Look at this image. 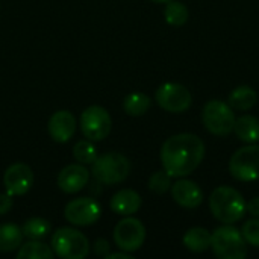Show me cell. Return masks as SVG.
<instances>
[{
	"label": "cell",
	"mask_w": 259,
	"mask_h": 259,
	"mask_svg": "<svg viewBox=\"0 0 259 259\" xmlns=\"http://www.w3.org/2000/svg\"><path fill=\"white\" fill-rule=\"evenodd\" d=\"M205 158V143L194 134L170 137L161 147V164L171 178H185L197 170Z\"/></svg>",
	"instance_id": "6da1fadb"
},
{
	"label": "cell",
	"mask_w": 259,
	"mask_h": 259,
	"mask_svg": "<svg viewBox=\"0 0 259 259\" xmlns=\"http://www.w3.org/2000/svg\"><path fill=\"white\" fill-rule=\"evenodd\" d=\"M209 209L212 215L223 225H232L240 222L247 209L246 200L240 191L232 187H217L209 197Z\"/></svg>",
	"instance_id": "7a4b0ae2"
},
{
	"label": "cell",
	"mask_w": 259,
	"mask_h": 259,
	"mask_svg": "<svg viewBox=\"0 0 259 259\" xmlns=\"http://www.w3.org/2000/svg\"><path fill=\"white\" fill-rule=\"evenodd\" d=\"M131 173L129 159L118 152H108L96 158L91 164V175L100 184L115 185L127 179Z\"/></svg>",
	"instance_id": "3957f363"
},
{
	"label": "cell",
	"mask_w": 259,
	"mask_h": 259,
	"mask_svg": "<svg viewBox=\"0 0 259 259\" xmlns=\"http://www.w3.org/2000/svg\"><path fill=\"white\" fill-rule=\"evenodd\" d=\"M212 252L220 259H244L247 255V243L235 226L223 225L212 234Z\"/></svg>",
	"instance_id": "277c9868"
},
{
	"label": "cell",
	"mask_w": 259,
	"mask_h": 259,
	"mask_svg": "<svg viewBox=\"0 0 259 259\" xmlns=\"http://www.w3.org/2000/svg\"><path fill=\"white\" fill-rule=\"evenodd\" d=\"M52 250L64 259H83L90 253L87 237L74 228H61L52 237Z\"/></svg>",
	"instance_id": "5b68a950"
},
{
	"label": "cell",
	"mask_w": 259,
	"mask_h": 259,
	"mask_svg": "<svg viewBox=\"0 0 259 259\" xmlns=\"http://www.w3.org/2000/svg\"><path fill=\"white\" fill-rule=\"evenodd\" d=\"M202 120L208 132L217 137L229 135L235 126V114L229 103L222 100H209L202 112Z\"/></svg>",
	"instance_id": "8992f818"
},
{
	"label": "cell",
	"mask_w": 259,
	"mask_h": 259,
	"mask_svg": "<svg viewBox=\"0 0 259 259\" xmlns=\"http://www.w3.org/2000/svg\"><path fill=\"white\" fill-rule=\"evenodd\" d=\"M229 173L241 182L259 179V144L253 143L238 149L229 161Z\"/></svg>",
	"instance_id": "52a82bcc"
},
{
	"label": "cell",
	"mask_w": 259,
	"mask_h": 259,
	"mask_svg": "<svg viewBox=\"0 0 259 259\" xmlns=\"http://www.w3.org/2000/svg\"><path fill=\"white\" fill-rule=\"evenodd\" d=\"M112 127V120L109 112L103 106H88L80 115V131L85 138L91 141L105 140Z\"/></svg>",
	"instance_id": "ba28073f"
},
{
	"label": "cell",
	"mask_w": 259,
	"mask_h": 259,
	"mask_svg": "<svg viewBox=\"0 0 259 259\" xmlns=\"http://www.w3.org/2000/svg\"><path fill=\"white\" fill-rule=\"evenodd\" d=\"M114 241L120 250L134 253L140 250L146 241V228L138 219L127 215L117 223L114 229Z\"/></svg>",
	"instance_id": "9c48e42d"
},
{
	"label": "cell",
	"mask_w": 259,
	"mask_h": 259,
	"mask_svg": "<svg viewBox=\"0 0 259 259\" xmlns=\"http://www.w3.org/2000/svg\"><path fill=\"white\" fill-rule=\"evenodd\" d=\"M156 102L164 111L181 114L191 106L193 97L187 87L175 82H167L156 90Z\"/></svg>",
	"instance_id": "30bf717a"
},
{
	"label": "cell",
	"mask_w": 259,
	"mask_h": 259,
	"mask_svg": "<svg viewBox=\"0 0 259 259\" xmlns=\"http://www.w3.org/2000/svg\"><path fill=\"white\" fill-rule=\"evenodd\" d=\"M64 215L73 226H91L100 219L102 209L96 200L90 197H79L67 203Z\"/></svg>",
	"instance_id": "8fae6325"
},
{
	"label": "cell",
	"mask_w": 259,
	"mask_h": 259,
	"mask_svg": "<svg viewBox=\"0 0 259 259\" xmlns=\"http://www.w3.org/2000/svg\"><path fill=\"white\" fill-rule=\"evenodd\" d=\"M33 182H35V178H33L32 168L23 162L9 165L3 175V184H5L6 193L11 194L12 197L29 193L30 188L33 187Z\"/></svg>",
	"instance_id": "7c38bea8"
},
{
	"label": "cell",
	"mask_w": 259,
	"mask_h": 259,
	"mask_svg": "<svg viewBox=\"0 0 259 259\" xmlns=\"http://www.w3.org/2000/svg\"><path fill=\"white\" fill-rule=\"evenodd\" d=\"M90 181V171L83 164H70L64 167L58 175V187L67 194L82 191Z\"/></svg>",
	"instance_id": "4fadbf2b"
},
{
	"label": "cell",
	"mask_w": 259,
	"mask_h": 259,
	"mask_svg": "<svg viewBox=\"0 0 259 259\" xmlns=\"http://www.w3.org/2000/svg\"><path fill=\"white\" fill-rule=\"evenodd\" d=\"M47 131L53 141L67 143L76 132V118L70 111L61 109L52 114L47 123Z\"/></svg>",
	"instance_id": "5bb4252c"
},
{
	"label": "cell",
	"mask_w": 259,
	"mask_h": 259,
	"mask_svg": "<svg viewBox=\"0 0 259 259\" xmlns=\"http://www.w3.org/2000/svg\"><path fill=\"white\" fill-rule=\"evenodd\" d=\"M170 190H171L173 200L182 208L194 209L200 206L203 202V193L200 187L190 179H179L176 184L171 185Z\"/></svg>",
	"instance_id": "9a60e30c"
},
{
	"label": "cell",
	"mask_w": 259,
	"mask_h": 259,
	"mask_svg": "<svg viewBox=\"0 0 259 259\" xmlns=\"http://www.w3.org/2000/svg\"><path fill=\"white\" fill-rule=\"evenodd\" d=\"M141 196L134 191V190H121L118 193H115L109 202V206H111V211L118 214V215H132L135 212H138V209L141 208Z\"/></svg>",
	"instance_id": "2e32d148"
},
{
	"label": "cell",
	"mask_w": 259,
	"mask_h": 259,
	"mask_svg": "<svg viewBox=\"0 0 259 259\" xmlns=\"http://www.w3.org/2000/svg\"><path fill=\"white\" fill-rule=\"evenodd\" d=\"M212 234L200 226L191 228L184 235V246L194 253H203L211 247Z\"/></svg>",
	"instance_id": "e0dca14e"
},
{
	"label": "cell",
	"mask_w": 259,
	"mask_h": 259,
	"mask_svg": "<svg viewBox=\"0 0 259 259\" xmlns=\"http://www.w3.org/2000/svg\"><path fill=\"white\" fill-rule=\"evenodd\" d=\"M234 132L237 134V137L247 143V144H253L259 141V120L253 115H243L240 118L235 120V126H234Z\"/></svg>",
	"instance_id": "ac0fdd59"
},
{
	"label": "cell",
	"mask_w": 259,
	"mask_h": 259,
	"mask_svg": "<svg viewBox=\"0 0 259 259\" xmlns=\"http://www.w3.org/2000/svg\"><path fill=\"white\" fill-rule=\"evenodd\" d=\"M23 231L14 223L0 225V252L9 253L17 250L23 243Z\"/></svg>",
	"instance_id": "d6986e66"
},
{
	"label": "cell",
	"mask_w": 259,
	"mask_h": 259,
	"mask_svg": "<svg viewBox=\"0 0 259 259\" xmlns=\"http://www.w3.org/2000/svg\"><path fill=\"white\" fill-rule=\"evenodd\" d=\"M229 106L232 109H238V111H247L250 108H253L258 102V94L256 91L249 87V85H241L237 87L231 94H229Z\"/></svg>",
	"instance_id": "ffe728a7"
},
{
	"label": "cell",
	"mask_w": 259,
	"mask_h": 259,
	"mask_svg": "<svg viewBox=\"0 0 259 259\" xmlns=\"http://www.w3.org/2000/svg\"><path fill=\"white\" fill-rule=\"evenodd\" d=\"M55 253L52 247L44 244L41 240H29V243L18 247V259H53Z\"/></svg>",
	"instance_id": "44dd1931"
},
{
	"label": "cell",
	"mask_w": 259,
	"mask_h": 259,
	"mask_svg": "<svg viewBox=\"0 0 259 259\" xmlns=\"http://www.w3.org/2000/svg\"><path fill=\"white\" fill-rule=\"evenodd\" d=\"M152 106V100L149 96L143 93H132L124 97L123 100V109L131 117H141L144 115Z\"/></svg>",
	"instance_id": "7402d4cb"
},
{
	"label": "cell",
	"mask_w": 259,
	"mask_h": 259,
	"mask_svg": "<svg viewBox=\"0 0 259 259\" xmlns=\"http://www.w3.org/2000/svg\"><path fill=\"white\" fill-rule=\"evenodd\" d=\"M24 238L27 240H44L50 234V223L41 217H32L26 220L21 228Z\"/></svg>",
	"instance_id": "603a6c76"
},
{
	"label": "cell",
	"mask_w": 259,
	"mask_h": 259,
	"mask_svg": "<svg viewBox=\"0 0 259 259\" xmlns=\"http://www.w3.org/2000/svg\"><path fill=\"white\" fill-rule=\"evenodd\" d=\"M164 17H165V21L168 24L178 27V26H184L188 21L190 12H188V8L184 3L171 0L168 3H165Z\"/></svg>",
	"instance_id": "cb8c5ba5"
},
{
	"label": "cell",
	"mask_w": 259,
	"mask_h": 259,
	"mask_svg": "<svg viewBox=\"0 0 259 259\" xmlns=\"http://www.w3.org/2000/svg\"><path fill=\"white\" fill-rule=\"evenodd\" d=\"M73 156L79 164L87 165V164H93L99 155H97V149L93 144V141L87 138V140H80L74 144Z\"/></svg>",
	"instance_id": "d4e9b609"
},
{
	"label": "cell",
	"mask_w": 259,
	"mask_h": 259,
	"mask_svg": "<svg viewBox=\"0 0 259 259\" xmlns=\"http://www.w3.org/2000/svg\"><path fill=\"white\" fill-rule=\"evenodd\" d=\"M171 176L165 170L153 173L149 179V188L155 194H165L171 188Z\"/></svg>",
	"instance_id": "484cf974"
},
{
	"label": "cell",
	"mask_w": 259,
	"mask_h": 259,
	"mask_svg": "<svg viewBox=\"0 0 259 259\" xmlns=\"http://www.w3.org/2000/svg\"><path fill=\"white\" fill-rule=\"evenodd\" d=\"M241 234L247 244L259 249V217H255L243 225Z\"/></svg>",
	"instance_id": "4316f807"
},
{
	"label": "cell",
	"mask_w": 259,
	"mask_h": 259,
	"mask_svg": "<svg viewBox=\"0 0 259 259\" xmlns=\"http://www.w3.org/2000/svg\"><path fill=\"white\" fill-rule=\"evenodd\" d=\"M109 249H111L109 243H108L106 240H103V238L96 240V243H94V246H93V250H94V253H96L97 256H106V255L109 253Z\"/></svg>",
	"instance_id": "83f0119b"
},
{
	"label": "cell",
	"mask_w": 259,
	"mask_h": 259,
	"mask_svg": "<svg viewBox=\"0 0 259 259\" xmlns=\"http://www.w3.org/2000/svg\"><path fill=\"white\" fill-rule=\"evenodd\" d=\"M14 202H12V196L11 194H0V215H5L11 211Z\"/></svg>",
	"instance_id": "f1b7e54d"
},
{
	"label": "cell",
	"mask_w": 259,
	"mask_h": 259,
	"mask_svg": "<svg viewBox=\"0 0 259 259\" xmlns=\"http://www.w3.org/2000/svg\"><path fill=\"white\" fill-rule=\"evenodd\" d=\"M246 209L253 217H259V197H253L249 203H246Z\"/></svg>",
	"instance_id": "f546056e"
},
{
	"label": "cell",
	"mask_w": 259,
	"mask_h": 259,
	"mask_svg": "<svg viewBox=\"0 0 259 259\" xmlns=\"http://www.w3.org/2000/svg\"><path fill=\"white\" fill-rule=\"evenodd\" d=\"M106 259H132V256H131V253H127V252H124V250H121V252H117V253H108L106 256H105Z\"/></svg>",
	"instance_id": "4dcf8cb0"
},
{
	"label": "cell",
	"mask_w": 259,
	"mask_h": 259,
	"mask_svg": "<svg viewBox=\"0 0 259 259\" xmlns=\"http://www.w3.org/2000/svg\"><path fill=\"white\" fill-rule=\"evenodd\" d=\"M150 2H155V3H168L171 0H150Z\"/></svg>",
	"instance_id": "1f68e13d"
}]
</instances>
